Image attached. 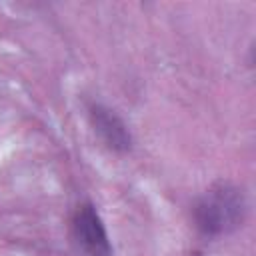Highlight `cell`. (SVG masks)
Masks as SVG:
<instances>
[{
  "mask_svg": "<svg viewBox=\"0 0 256 256\" xmlns=\"http://www.w3.org/2000/svg\"><path fill=\"white\" fill-rule=\"evenodd\" d=\"M246 214V198L240 188L230 182L210 186L194 206L196 228L210 238L234 232Z\"/></svg>",
  "mask_w": 256,
  "mask_h": 256,
  "instance_id": "6da1fadb",
  "label": "cell"
},
{
  "mask_svg": "<svg viewBox=\"0 0 256 256\" xmlns=\"http://www.w3.org/2000/svg\"><path fill=\"white\" fill-rule=\"evenodd\" d=\"M72 236L78 248L88 256H112V244L106 226L94 208V204L84 202L76 208L72 216Z\"/></svg>",
  "mask_w": 256,
  "mask_h": 256,
  "instance_id": "7a4b0ae2",
  "label": "cell"
},
{
  "mask_svg": "<svg viewBox=\"0 0 256 256\" xmlns=\"http://www.w3.org/2000/svg\"><path fill=\"white\" fill-rule=\"evenodd\" d=\"M88 116H90V124L94 132L100 136L106 148H110L112 152H120V154L132 148L130 130L114 110H110L104 104L92 102L88 106Z\"/></svg>",
  "mask_w": 256,
  "mask_h": 256,
  "instance_id": "3957f363",
  "label": "cell"
}]
</instances>
